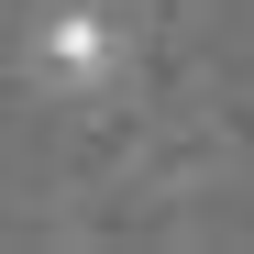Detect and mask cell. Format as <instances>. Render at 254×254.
I'll list each match as a JSON object with an SVG mask.
<instances>
[{
    "instance_id": "obj_1",
    "label": "cell",
    "mask_w": 254,
    "mask_h": 254,
    "mask_svg": "<svg viewBox=\"0 0 254 254\" xmlns=\"http://www.w3.org/2000/svg\"><path fill=\"white\" fill-rule=\"evenodd\" d=\"M111 56H122V45H111V22H100V11H56L45 33H33V66H45L56 89H100Z\"/></svg>"
}]
</instances>
